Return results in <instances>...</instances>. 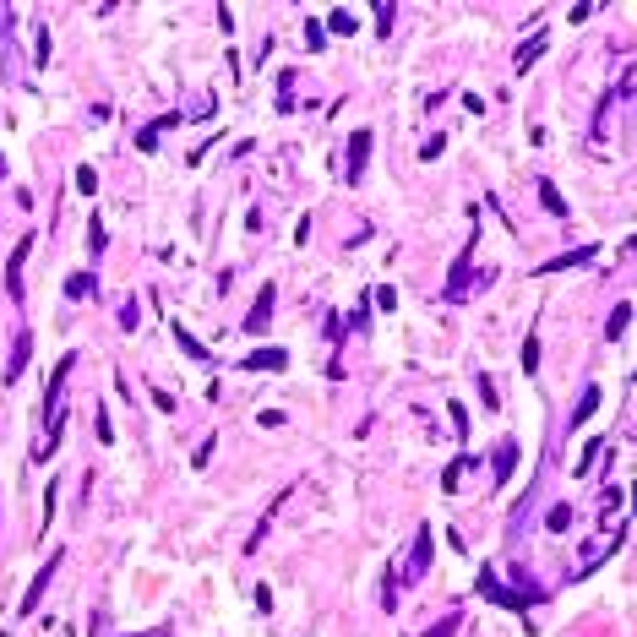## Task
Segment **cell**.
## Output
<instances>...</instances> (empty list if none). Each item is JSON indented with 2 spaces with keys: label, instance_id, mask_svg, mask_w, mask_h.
Segmentation results:
<instances>
[{
  "label": "cell",
  "instance_id": "obj_1",
  "mask_svg": "<svg viewBox=\"0 0 637 637\" xmlns=\"http://www.w3.org/2000/svg\"><path fill=\"white\" fill-rule=\"evenodd\" d=\"M365 153H370V131L360 125V131L349 137V169H343L349 180H360V175H365Z\"/></svg>",
  "mask_w": 637,
  "mask_h": 637
},
{
  "label": "cell",
  "instance_id": "obj_2",
  "mask_svg": "<svg viewBox=\"0 0 637 637\" xmlns=\"http://www.w3.org/2000/svg\"><path fill=\"white\" fill-rule=\"evenodd\" d=\"M267 322H272V284L256 294V305H251V316H246V327L251 332H267Z\"/></svg>",
  "mask_w": 637,
  "mask_h": 637
},
{
  "label": "cell",
  "instance_id": "obj_3",
  "mask_svg": "<svg viewBox=\"0 0 637 637\" xmlns=\"http://www.w3.org/2000/svg\"><path fill=\"white\" fill-rule=\"evenodd\" d=\"M27 251H33V240H22L17 256H11V267H6V289H11V300H22V262H27Z\"/></svg>",
  "mask_w": 637,
  "mask_h": 637
},
{
  "label": "cell",
  "instance_id": "obj_4",
  "mask_svg": "<svg viewBox=\"0 0 637 637\" xmlns=\"http://www.w3.org/2000/svg\"><path fill=\"white\" fill-rule=\"evenodd\" d=\"M284 365V349H256V354H246V370H278Z\"/></svg>",
  "mask_w": 637,
  "mask_h": 637
},
{
  "label": "cell",
  "instance_id": "obj_5",
  "mask_svg": "<svg viewBox=\"0 0 637 637\" xmlns=\"http://www.w3.org/2000/svg\"><path fill=\"white\" fill-rule=\"evenodd\" d=\"M431 567V529H420V539H414V572H425Z\"/></svg>",
  "mask_w": 637,
  "mask_h": 637
},
{
  "label": "cell",
  "instance_id": "obj_6",
  "mask_svg": "<svg viewBox=\"0 0 637 637\" xmlns=\"http://www.w3.org/2000/svg\"><path fill=\"white\" fill-rule=\"evenodd\" d=\"M49 577H55V561H44V572H39V583L27 588V599H22V610H33V605H39V594H44V583H49Z\"/></svg>",
  "mask_w": 637,
  "mask_h": 637
},
{
  "label": "cell",
  "instance_id": "obj_7",
  "mask_svg": "<svg viewBox=\"0 0 637 637\" xmlns=\"http://www.w3.org/2000/svg\"><path fill=\"white\" fill-rule=\"evenodd\" d=\"M626 322H632V305H616V316H610V327H605V338L616 343L621 332H626Z\"/></svg>",
  "mask_w": 637,
  "mask_h": 637
},
{
  "label": "cell",
  "instance_id": "obj_8",
  "mask_svg": "<svg viewBox=\"0 0 637 637\" xmlns=\"http://www.w3.org/2000/svg\"><path fill=\"white\" fill-rule=\"evenodd\" d=\"M545 44H550V33H534V39L523 44V55H517V71H523V65L534 61V55H539V49H545Z\"/></svg>",
  "mask_w": 637,
  "mask_h": 637
},
{
  "label": "cell",
  "instance_id": "obj_9",
  "mask_svg": "<svg viewBox=\"0 0 637 637\" xmlns=\"http://www.w3.org/2000/svg\"><path fill=\"white\" fill-rule=\"evenodd\" d=\"M594 409H599V387H588V392H583V403H577V414H572V420L583 425V420H588Z\"/></svg>",
  "mask_w": 637,
  "mask_h": 637
},
{
  "label": "cell",
  "instance_id": "obj_10",
  "mask_svg": "<svg viewBox=\"0 0 637 637\" xmlns=\"http://www.w3.org/2000/svg\"><path fill=\"white\" fill-rule=\"evenodd\" d=\"M567 523H572V512H567V507H550V512H545V529H550V534H561Z\"/></svg>",
  "mask_w": 637,
  "mask_h": 637
},
{
  "label": "cell",
  "instance_id": "obj_11",
  "mask_svg": "<svg viewBox=\"0 0 637 637\" xmlns=\"http://www.w3.org/2000/svg\"><path fill=\"white\" fill-rule=\"evenodd\" d=\"M65 294H71V300H82V294H93V278H87V272H77V278L65 284Z\"/></svg>",
  "mask_w": 637,
  "mask_h": 637
},
{
  "label": "cell",
  "instance_id": "obj_12",
  "mask_svg": "<svg viewBox=\"0 0 637 637\" xmlns=\"http://www.w3.org/2000/svg\"><path fill=\"white\" fill-rule=\"evenodd\" d=\"M27 349H33V338H17V354H11V370H6V376H17V370L27 365Z\"/></svg>",
  "mask_w": 637,
  "mask_h": 637
},
{
  "label": "cell",
  "instance_id": "obj_13",
  "mask_svg": "<svg viewBox=\"0 0 637 637\" xmlns=\"http://www.w3.org/2000/svg\"><path fill=\"white\" fill-rule=\"evenodd\" d=\"M327 27H332V33H354V11H332Z\"/></svg>",
  "mask_w": 637,
  "mask_h": 637
},
{
  "label": "cell",
  "instance_id": "obj_14",
  "mask_svg": "<svg viewBox=\"0 0 637 637\" xmlns=\"http://www.w3.org/2000/svg\"><path fill=\"white\" fill-rule=\"evenodd\" d=\"M539 196H545V207H550V213H567V202H561V191H555V185H539Z\"/></svg>",
  "mask_w": 637,
  "mask_h": 637
},
{
  "label": "cell",
  "instance_id": "obj_15",
  "mask_svg": "<svg viewBox=\"0 0 637 637\" xmlns=\"http://www.w3.org/2000/svg\"><path fill=\"white\" fill-rule=\"evenodd\" d=\"M175 338H180V343H185V354H191V360H202V343H196V338H191V332H185V327H175Z\"/></svg>",
  "mask_w": 637,
  "mask_h": 637
},
{
  "label": "cell",
  "instance_id": "obj_16",
  "mask_svg": "<svg viewBox=\"0 0 637 637\" xmlns=\"http://www.w3.org/2000/svg\"><path fill=\"white\" fill-rule=\"evenodd\" d=\"M594 458H599V441H588V447H583V458H577V474L594 469Z\"/></svg>",
  "mask_w": 637,
  "mask_h": 637
},
{
  "label": "cell",
  "instance_id": "obj_17",
  "mask_svg": "<svg viewBox=\"0 0 637 637\" xmlns=\"http://www.w3.org/2000/svg\"><path fill=\"white\" fill-rule=\"evenodd\" d=\"M496 463H501V479H507V474H512V463H517V447H501V453H496Z\"/></svg>",
  "mask_w": 637,
  "mask_h": 637
},
{
  "label": "cell",
  "instance_id": "obj_18",
  "mask_svg": "<svg viewBox=\"0 0 637 637\" xmlns=\"http://www.w3.org/2000/svg\"><path fill=\"white\" fill-rule=\"evenodd\" d=\"M539 365V338H529V343H523V370H534Z\"/></svg>",
  "mask_w": 637,
  "mask_h": 637
},
{
  "label": "cell",
  "instance_id": "obj_19",
  "mask_svg": "<svg viewBox=\"0 0 637 637\" xmlns=\"http://www.w3.org/2000/svg\"><path fill=\"white\" fill-rule=\"evenodd\" d=\"M137 147H142V153H153V147H158V125H147L142 137H137Z\"/></svg>",
  "mask_w": 637,
  "mask_h": 637
},
{
  "label": "cell",
  "instance_id": "obj_20",
  "mask_svg": "<svg viewBox=\"0 0 637 637\" xmlns=\"http://www.w3.org/2000/svg\"><path fill=\"white\" fill-rule=\"evenodd\" d=\"M87 246H93V251H103V224H99V218L87 224Z\"/></svg>",
  "mask_w": 637,
  "mask_h": 637
},
{
  "label": "cell",
  "instance_id": "obj_21",
  "mask_svg": "<svg viewBox=\"0 0 637 637\" xmlns=\"http://www.w3.org/2000/svg\"><path fill=\"white\" fill-rule=\"evenodd\" d=\"M458 632V616H447V621H441V626H431V632H425V637H453Z\"/></svg>",
  "mask_w": 637,
  "mask_h": 637
}]
</instances>
